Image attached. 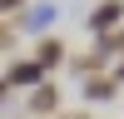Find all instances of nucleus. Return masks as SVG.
<instances>
[{
	"mask_svg": "<svg viewBox=\"0 0 124 119\" xmlns=\"http://www.w3.org/2000/svg\"><path fill=\"white\" fill-rule=\"evenodd\" d=\"M119 20H124V0H104V5H94V10H89V20H85V25L94 30V35H109Z\"/></svg>",
	"mask_w": 124,
	"mask_h": 119,
	"instance_id": "1",
	"label": "nucleus"
},
{
	"mask_svg": "<svg viewBox=\"0 0 124 119\" xmlns=\"http://www.w3.org/2000/svg\"><path fill=\"white\" fill-rule=\"evenodd\" d=\"M15 5H20V0H0V15H5V10H15Z\"/></svg>",
	"mask_w": 124,
	"mask_h": 119,
	"instance_id": "7",
	"label": "nucleus"
},
{
	"mask_svg": "<svg viewBox=\"0 0 124 119\" xmlns=\"http://www.w3.org/2000/svg\"><path fill=\"white\" fill-rule=\"evenodd\" d=\"M55 15H60V5H50V0H40L35 10H25V15H20V25H25V30H45V25H50Z\"/></svg>",
	"mask_w": 124,
	"mask_h": 119,
	"instance_id": "5",
	"label": "nucleus"
},
{
	"mask_svg": "<svg viewBox=\"0 0 124 119\" xmlns=\"http://www.w3.org/2000/svg\"><path fill=\"white\" fill-rule=\"evenodd\" d=\"M114 74H99V79H85V99L89 104H104V99H114Z\"/></svg>",
	"mask_w": 124,
	"mask_h": 119,
	"instance_id": "4",
	"label": "nucleus"
},
{
	"mask_svg": "<svg viewBox=\"0 0 124 119\" xmlns=\"http://www.w3.org/2000/svg\"><path fill=\"white\" fill-rule=\"evenodd\" d=\"M40 79H45V65H40V60H25V65H15L5 74V84H15V89H30V84H40Z\"/></svg>",
	"mask_w": 124,
	"mask_h": 119,
	"instance_id": "2",
	"label": "nucleus"
},
{
	"mask_svg": "<svg viewBox=\"0 0 124 119\" xmlns=\"http://www.w3.org/2000/svg\"><path fill=\"white\" fill-rule=\"evenodd\" d=\"M114 79H119V84H124V65H119V69H114Z\"/></svg>",
	"mask_w": 124,
	"mask_h": 119,
	"instance_id": "8",
	"label": "nucleus"
},
{
	"mask_svg": "<svg viewBox=\"0 0 124 119\" xmlns=\"http://www.w3.org/2000/svg\"><path fill=\"white\" fill-rule=\"evenodd\" d=\"M60 109V84H35L30 94V114H55Z\"/></svg>",
	"mask_w": 124,
	"mask_h": 119,
	"instance_id": "3",
	"label": "nucleus"
},
{
	"mask_svg": "<svg viewBox=\"0 0 124 119\" xmlns=\"http://www.w3.org/2000/svg\"><path fill=\"white\" fill-rule=\"evenodd\" d=\"M35 60H40L45 69H55L60 60H65V45H60V40H40V50H35Z\"/></svg>",
	"mask_w": 124,
	"mask_h": 119,
	"instance_id": "6",
	"label": "nucleus"
}]
</instances>
